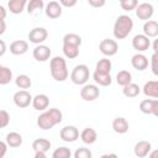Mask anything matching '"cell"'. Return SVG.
<instances>
[{"label": "cell", "mask_w": 158, "mask_h": 158, "mask_svg": "<svg viewBox=\"0 0 158 158\" xmlns=\"http://www.w3.org/2000/svg\"><path fill=\"white\" fill-rule=\"evenodd\" d=\"M139 93H141V88L138 86V84H135V83H130L122 89V94L126 98H136L138 96Z\"/></svg>", "instance_id": "cell-29"}, {"label": "cell", "mask_w": 158, "mask_h": 158, "mask_svg": "<svg viewBox=\"0 0 158 158\" xmlns=\"http://www.w3.org/2000/svg\"><path fill=\"white\" fill-rule=\"evenodd\" d=\"M132 47L137 52H144L151 47V40L146 37L143 33L142 35H136L132 38Z\"/></svg>", "instance_id": "cell-14"}, {"label": "cell", "mask_w": 158, "mask_h": 158, "mask_svg": "<svg viewBox=\"0 0 158 158\" xmlns=\"http://www.w3.org/2000/svg\"><path fill=\"white\" fill-rule=\"evenodd\" d=\"M90 73H89V68L85 64H78L73 68L72 73H70V80L73 84L75 85H85L86 81L89 80Z\"/></svg>", "instance_id": "cell-5"}, {"label": "cell", "mask_w": 158, "mask_h": 158, "mask_svg": "<svg viewBox=\"0 0 158 158\" xmlns=\"http://www.w3.org/2000/svg\"><path fill=\"white\" fill-rule=\"evenodd\" d=\"M0 67H1V64H0Z\"/></svg>", "instance_id": "cell-49"}, {"label": "cell", "mask_w": 158, "mask_h": 158, "mask_svg": "<svg viewBox=\"0 0 158 158\" xmlns=\"http://www.w3.org/2000/svg\"><path fill=\"white\" fill-rule=\"evenodd\" d=\"M93 79L96 84H99L101 86H109L112 83V78H111L110 74H101V73H98V72H94Z\"/></svg>", "instance_id": "cell-28"}, {"label": "cell", "mask_w": 158, "mask_h": 158, "mask_svg": "<svg viewBox=\"0 0 158 158\" xmlns=\"http://www.w3.org/2000/svg\"><path fill=\"white\" fill-rule=\"evenodd\" d=\"M143 35L148 38H154L158 36V22L154 20H148L143 25Z\"/></svg>", "instance_id": "cell-21"}, {"label": "cell", "mask_w": 158, "mask_h": 158, "mask_svg": "<svg viewBox=\"0 0 158 158\" xmlns=\"http://www.w3.org/2000/svg\"><path fill=\"white\" fill-rule=\"evenodd\" d=\"M27 5V1L26 0H10L7 2V7L10 10L11 14H15V15H19L23 11L25 6Z\"/></svg>", "instance_id": "cell-26"}, {"label": "cell", "mask_w": 158, "mask_h": 158, "mask_svg": "<svg viewBox=\"0 0 158 158\" xmlns=\"http://www.w3.org/2000/svg\"><path fill=\"white\" fill-rule=\"evenodd\" d=\"M6 144L11 148H17L22 144V136L19 132H10L6 135Z\"/></svg>", "instance_id": "cell-24"}, {"label": "cell", "mask_w": 158, "mask_h": 158, "mask_svg": "<svg viewBox=\"0 0 158 158\" xmlns=\"http://www.w3.org/2000/svg\"><path fill=\"white\" fill-rule=\"evenodd\" d=\"M32 106L37 111H44L47 110L49 105V98L46 94H37L35 98H32Z\"/></svg>", "instance_id": "cell-16"}, {"label": "cell", "mask_w": 158, "mask_h": 158, "mask_svg": "<svg viewBox=\"0 0 158 158\" xmlns=\"http://www.w3.org/2000/svg\"><path fill=\"white\" fill-rule=\"evenodd\" d=\"M143 94L148 98L157 99L158 98V81L157 80H149L143 85Z\"/></svg>", "instance_id": "cell-23"}, {"label": "cell", "mask_w": 158, "mask_h": 158, "mask_svg": "<svg viewBox=\"0 0 158 158\" xmlns=\"http://www.w3.org/2000/svg\"><path fill=\"white\" fill-rule=\"evenodd\" d=\"M139 111L147 115H158V100L157 99H144L139 102Z\"/></svg>", "instance_id": "cell-11"}, {"label": "cell", "mask_w": 158, "mask_h": 158, "mask_svg": "<svg viewBox=\"0 0 158 158\" xmlns=\"http://www.w3.org/2000/svg\"><path fill=\"white\" fill-rule=\"evenodd\" d=\"M35 158H47V156H46V153L36 152V154H35Z\"/></svg>", "instance_id": "cell-47"}, {"label": "cell", "mask_w": 158, "mask_h": 158, "mask_svg": "<svg viewBox=\"0 0 158 158\" xmlns=\"http://www.w3.org/2000/svg\"><path fill=\"white\" fill-rule=\"evenodd\" d=\"M58 2L60 6H65V7H73L77 5V0H59Z\"/></svg>", "instance_id": "cell-39"}, {"label": "cell", "mask_w": 158, "mask_h": 158, "mask_svg": "<svg viewBox=\"0 0 158 158\" xmlns=\"http://www.w3.org/2000/svg\"><path fill=\"white\" fill-rule=\"evenodd\" d=\"M15 84H16L17 88H20V89H22V90H26V89H30V88H31L32 80H31V78H30L28 75H26V74H20V75L16 77Z\"/></svg>", "instance_id": "cell-31"}, {"label": "cell", "mask_w": 158, "mask_h": 158, "mask_svg": "<svg viewBox=\"0 0 158 158\" xmlns=\"http://www.w3.org/2000/svg\"><path fill=\"white\" fill-rule=\"evenodd\" d=\"M111 68H112L111 60L109 58H101L95 65V72L101 73V74H110Z\"/></svg>", "instance_id": "cell-27"}, {"label": "cell", "mask_w": 158, "mask_h": 158, "mask_svg": "<svg viewBox=\"0 0 158 158\" xmlns=\"http://www.w3.org/2000/svg\"><path fill=\"white\" fill-rule=\"evenodd\" d=\"M12 100H14V104L17 107L25 109V107L30 106V104L32 102V95L27 90H19L14 94Z\"/></svg>", "instance_id": "cell-7"}, {"label": "cell", "mask_w": 158, "mask_h": 158, "mask_svg": "<svg viewBox=\"0 0 158 158\" xmlns=\"http://www.w3.org/2000/svg\"><path fill=\"white\" fill-rule=\"evenodd\" d=\"M28 51V43L23 40H16L10 44V52L14 56H22Z\"/></svg>", "instance_id": "cell-18"}, {"label": "cell", "mask_w": 158, "mask_h": 158, "mask_svg": "<svg viewBox=\"0 0 158 158\" xmlns=\"http://www.w3.org/2000/svg\"><path fill=\"white\" fill-rule=\"evenodd\" d=\"M32 148H33L35 152L46 153L51 148V142L48 139H46V138H36L32 142Z\"/></svg>", "instance_id": "cell-25"}, {"label": "cell", "mask_w": 158, "mask_h": 158, "mask_svg": "<svg viewBox=\"0 0 158 158\" xmlns=\"http://www.w3.org/2000/svg\"><path fill=\"white\" fill-rule=\"evenodd\" d=\"M128 122H127V120L125 118V117H122V116H117V117H115L114 118V121H112V130L116 132V133H118V135H123V133H126L127 131H128Z\"/></svg>", "instance_id": "cell-20"}, {"label": "cell", "mask_w": 158, "mask_h": 158, "mask_svg": "<svg viewBox=\"0 0 158 158\" xmlns=\"http://www.w3.org/2000/svg\"><path fill=\"white\" fill-rule=\"evenodd\" d=\"M136 11V16L139 19V20H146L148 21L153 14H154V7L152 4L149 2H142V4H138L135 9Z\"/></svg>", "instance_id": "cell-10"}, {"label": "cell", "mask_w": 158, "mask_h": 158, "mask_svg": "<svg viewBox=\"0 0 158 158\" xmlns=\"http://www.w3.org/2000/svg\"><path fill=\"white\" fill-rule=\"evenodd\" d=\"M46 15L49 19H58L62 15V6L59 5L58 1H49L46 5Z\"/></svg>", "instance_id": "cell-19"}, {"label": "cell", "mask_w": 158, "mask_h": 158, "mask_svg": "<svg viewBox=\"0 0 158 158\" xmlns=\"http://www.w3.org/2000/svg\"><path fill=\"white\" fill-rule=\"evenodd\" d=\"M6 152H7V144H6V142L0 141V158H4L5 154H6Z\"/></svg>", "instance_id": "cell-41"}, {"label": "cell", "mask_w": 158, "mask_h": 158, "mask_svg": "<svg viewBox=\"0 0 158 158\" xmlns=\"http://www.w3.org/2000/svg\"><path fill=\"white\" fill-rule=\"evenodd\" d=\"M131 65L136 70L142 72V70H144V69L148 68V58L144 54H142V53H137V54L132 56V58H131Z\"/></svg>", "instance_id": "cell-17"}, {"label": "cell", "mask_w": 158, "mask_h": 158, "mask_svg": "<svg viewBox=\"0 0 158 158\" xmlns=\"http://www.w3.org/2000/svg\"><path fill=\"white\" fill-rule=\"evenodd\" d=\"M70 157H72V152L68 147H58L52 153V158H70Z\"/></svg>", "instance_id": "cell-34"}, {"label": "cell", "mask_w": 158, "mask_h": 158, "mask_svg": "<svg viewBox=\"0 0 158 158\" xmlns=\"http://www.w3.org/2000/svg\"><path fill=\"white\" fill-rule=\"evenodd\" d=\"M88 4H89L90 6H93V7H101V6H104L106 2H105V0H89Z\"/></svg>", "instance_id": "cell-40"}, {"label": "cell", "mask_w": 158, "mask_h": 158, "mask_svg": "<svg viewBox=\"0 0 158 158\" xmlns=\"http://www.w3.org/2000/svg\"><path fill=\"white\" fill-rule=\"evenodd\" d=\"M148 158H158V149H153L148 153Z\"/></svg>", "instance_id": "cell-44"}, {"label": "cell", "mask_w": 158, "mask_h": 158, "mask_svg": "<svg viewBox=\"0 0 158 158\" xmlns=\"http://www.w3.org/2000/svg\"><path fill=\"white\" fill-rule=\"evenodd\" d=\"M49 70H51V75L56 81H64L68 75V68H67V63L65 59L60 56H56L51 59L49 62Z\"/></svg>", "instance_id": "cell-4"}, {"label": "cell", "mask_w": 158, "mask_h": 158, "mask_svg": "<svg viewBox=\"0 0 158 158\" xmlns=\"http://www.w3.org/2000/svg\"><path fill=\"white\" fill-rule=\"evenodd\" d=\"M10 122V115L5 110H0V128H4Z\"/></svg>", "instance_id": "cell-37"}, {"label": "cell", "mask_w": 158, "mask_h": 158, "mask_svg": "<svg viewBox=\"0 0 158 158\" xmlns=\"http://www.w3.org/2000/svg\"><path fill=\"white\" fill-rule=\"evenodd\" d=\"M51 54H52L51 48L48 46H44V44H38L32 51V56H33V58L37 62H46V60H48L51 58Z\"/></svg>", "instance_id": "cell-13"}, {"label": "cell", "mask_w": 158, "mask_h": 158, "mask_svg": "<svg viewBox=\"0 0 158 158\" xmlns=\"http://www.w3.org/2000/svg\"><path fill=\"white\" fill-rule=\"evenodd\" d=\"M116 81H117L118 85H121L123 88L127 84L132 83V74L128 70H120L116 74Z\"/></svg>", "instance_id": "cell-30"}, {"label": "cell", "mask_w": 158, "mask_h": 158, "mask_svg": "<svg viewBox=\"0 0 158 158\" xmlns=\"http://www.w3.org/2000/svg\"><path fill=\"white\" fill-rule=\"evenodd\" d=\"M43 6H44V2L42 0H30V2H27V12L32 15L36 11H41Z\"/></svg>", "instance_id": "cell-33"}, {"label": "cell", "mask_w": 158, "mask_h": 158, "mask_svg": "<svg viewBox=\"0 0 158 158\" xmlns=\"http://www.w3.org/2000/svg\"><path fill=\"white\" fill-rule=\"evenodd\" d=\"M133 28V20L128 15H120L114 23V37L116 40L126 38Z\"/></svg>", "instance_id": "cell-3"}, {"label": "cell", "mask_w": 158, "mask_h": 158, "mask_svg": "<svg viewBox=\"0 0 158 158\" xmlns=\"http://www.w3.org/2000/svg\"><path fill=\"white\" fill-rule=\"evenodd\" d=\"M151 69L154 75H158V53H153L151 57Z\"/></svg>", "instance_id": "cell-38"}, {"label": "cell", "mask_w": 158, "mask_h": 158, "mask_svg": "<svg viewBox=\"0 0 158 158\" xmlns=\"http://www.w3.org/2000/svg\"><path fill=\"white\" fill-rule=\"evenodd\" d=\"M6 15H7V12H6V9H5L2 5H0V21H5V19H6Z\"/></svg>", "instance_id": "cell-42"}, {"label": "cell", "mask_w": 158, "mask_h": 158, "mask_svg": "<svg viewBox=\"0 0 158 158\" xmlns=\"http://www.w3.org/2000/svg\"><path fill=\"white\" fill-rule=\"evenodd\" d=\"M74 158H93V153L89 148L80 147L74 152Z\"/></svg>", "instance_id": "cell-36"}, {"label": "cell", "mask_w": 158, "mask_h": 158, "mask_svg": "<svg viewBox=\"0 0 158 158\" xmlns=\"http://www.w3.org/2000/svg\"><path fill=\"white\" fill-rule=\"evenodd\" d=\"M12 80V70L9 67H0V85H6Z\"/></svg>", "instance_id": "cell-32"}, {"label": "cell", "mask_w": 158, "mask_h": 158, "mask_svg": "<svg viewBox=\"0 0 158 158\" xmlns=\"http://www.w3.org/2000/svg\"><path fill=\"white\" fill-rule=\"evenodd\" d=\"M79 136H80V139H81L85 144H93V143H95L96 139H98V133H96V131H95L94 128H91V127L84 128V130L80 132Z\"/></svg>", "instance_id": "cell-22"}, {"label": "cell", "mask_w": 158, "mask_h": 158, "mask_svg": "<svg viewBox=\"0 0 158 158\" xmlns=\"http://www.w3.org/2000/svg\"><path fill=\"white\" fill-rule=\"evenodd\" d=\"M100 158H117V156L115 153H106V154H102Z\"/></svg>", "instance_id": "cell-46"}, {"label": "cell", "mask_w": 158, "mask_h": 158, "mask_svg": "<svg viewBox=\"0 0 158 158\" xmlns=\"http://www.w3.org/2000/svg\"><path fill=\"white\" fill-rule=\"evenodd\" d=\"M63 120V114L59 109L52 107L46 110L44 112H42L38 117H37V126L41 130H51L52 127H54L56 125L60 123Z\"/></svg>", "instance_id": "cell-1"}, {"label": "cell", "mask_w": 158, "mask_h": 158, "mask_svg": "<svg viewBox=\"0 0 158 158\" xmlns=\"http://www.w3.org/2000/svg\"><path fill=\"white\" fill-rule=\"evenodd\" d=\"M59 136H60L62 141H64V142H75L79 138V131L75 126L68 125L60 130Z\"/></svg>", "instance_id": "cell-12"}, {"label": "cell", "mask_w": 158, "mask_h": 158, "mask_svg": "<svg viewBox=\"0 0 158 158\" xmlns=\"http://www.w3.org/2000/svg\"><path fill=\"white\" fill-rule=\"evenodd\" d=\"M81 46V37L77 33H67L63 37V54L74 59L79 56V47Z\"/></svg>", "instance_id": "cell-2"}, {"label": "cell", "mask_w": 158, "mask_h": 158, "mask_svg": "<svg viewBox=\"0 0 158 158\" xmlns=\"http://www.w3.org/2000/svg\"><path fill=\"white\" fill-rule=\"evenodd\" d=\"M152 149V144L151 142L148 141H138L136 144H135V148H133V153L136 157L138 158H144L148 156V153L151 152Z\"/></svg>", "instance_id": "cell-15"}, {"label": "cell", "mask_w": 158, "mask_h": 158, "mask_svg": "<svg viewBox=\"0 0 158 158\" xmlns=\"http://www.w3.org/2000/svg\"><path fill=\"white\" fill-rule=\"evenodd\" d=\"M137 5H138L137 0H121L120 1V6L125 11H132L136 9Z\"/></svg>", "instance_id": "cell-35"}, {"label": "cell", "mask_w": 158, "mask_h": 158, "mask_svg": "<svg viewBox=\"0 0 158 158\" xmlns=\"http://www.w3.org/2000/svg\"><path fill=\"white\" fill-rule=\"evenodd\" d=\"M100 90L95 84H85L80 89V96L85 101H94L99 98Z\"/></svg>", "instance_id": "cell-8"}, {"label": "cell", "mask_w": 158, "mask_h": 158, "mask_svg": "<svg viewBox=\"0 0 158 158\" xmlns=\"http://www.w3.org/2000/svg\"><path fill=\"white\" fill-rule=\"evenodd\" d=\"M99 49L100 52L106 56V57H112L117 53L118 51V44L115 40H111V38H104L100 43H99Z\"/></svg>", "instance_id": "cell-6"}, {"label": "cell", "mask_w": 158, "mask_h": 158, "mask_svg": "<svg viewBox=\"0 0 158 158\" xmlns=\"http://www.w3.org/2000/svg\"><path fill=\"white\" fill-rule=\"evenodd\" d=\"M153 51H154V53H157V51H158V49H157V40H156L154 43H153Z\"/></svg>", "instance_id": "cell-48"}, {"label": "cell", "mask_w": 158, "mask_h": 158, "mask_svg": "<svg viewBox=\"0 0 158 158\" xmlns=\"http://www.w3.org/2000/svg\"><path fill=\"white\" fill-rule=\"evenodd\" d=\"M6 31V22L5 21H0V36Z\"/></svg>", "instance_id": "cell-45"}, {"label": "cell", "mask_w": 158, "mask_h": 158, "mask_svg": "<svg viewBox=\"0 0 158 158\" xmlns=\"http://www.w3.org/2000/svg\"><path fill=\"white\" fill-rule=\"evenodd\" d=\"M5 52H6V43L2 40H0V57H2Z\"/></svg>", "instance_id": "cell-43"}, {"label": "cell", "mask_w": 158, "mask_h": 158, "mask_svg": "<svg viewBox=\"0 0 158 158\" xmlns=\"http://www.w3.org/2000/svg\"><path fill=\"white\" fill-rule=\"evenodd\" d=\"M48 37V31L44 27H35L28 32V40L30 42L35 44H42Z\"/></svg>", "instance_id": "cell-9"}]
</instances>
